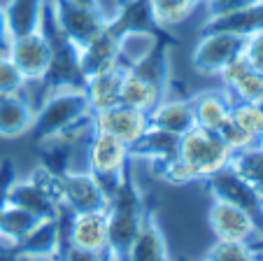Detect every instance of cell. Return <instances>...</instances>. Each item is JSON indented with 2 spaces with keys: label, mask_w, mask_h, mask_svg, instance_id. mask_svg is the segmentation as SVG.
Masks as SVG:
<instances>
[{
  "label": "cell",
  "mask_w": 263,
  "mask_h": 261,
  "mask_svg": "<svg viewBox=\"0 0 263 261\" xmlns=\"http://www.w3.org/2000/svg\"><path fill=\"white\" fill-rule=\"evenodd\" d=\"M91 119L89 100L84 89H56L47 91L42 105L37 108L33 133L37 143H56L68 131Z\"/></svg>",
  "instance_id": "obj_1"
},
{
  "label": "cell",
  "mask_w": 263,
  "mask_h": 261,
  "mask_svg": "<svg viewBox=\"0 0 263 261\" xmlns=\"http://www.w3.org/2000/svg\"><path fill=\"white\" fill-rule=\"evenodd\" d=\"M86 170L98 180L109 201L130 172V147L115 135L91 131L86 135Z\"/></svg>",
  "instance_id": "obj_2"
},
{
  "label": "cell",
  "mask_w": 263,
  "mask_h": 261,
  "mask_svg": "<svg viewBox=\"0 0 263 261\" xmlns=\"http://www.w3.org/2000/svg\"><path fill=\"white\" fill-rule=\"evenodd\" d=\"M177 156L194 170L198 182H205L214 172L229 166L231 159H233V152L226 147V143L219 138L217 131L194 126L186 133L179 135Z\"/></svg>",
  "instance_id": "obj_3"
},
{
  "label": "cell",
  "mask_w": 263,
  "mask_h": 261,
  "mask_svg": "<svg viewBox=\"0 0 263 261\" xmlns=\"http://www.w3.org/2000/svg\"><path fill=\"white\" fill-rule=\"evenodd\" d=\"M42 30H45L47 40L51 47V61L47 77L42 79L45 91L56 89H84V73L80 65V47H74L56 26V21L49 14V5H47V14L42 21Z\"/></svg>",
  "instance_id": "obj_4"
},
{
  "label": "cell",
  "mask_w": 263,
  "mask_h": 261,
  "mask_svg": "<svg viewBox=\"0 0 263 261\" xmlns=\"http://www.w3.org/2000/svg\"><path fill=\"white\" fill-rule=\"evenodd\" d=\"M47 5L61 33L80 49L107 28V19L93 5H80L72 0H47Z\"/></svg>",
  "instance_id": "obj_5"
},
{
  "label": "cell",
  "mask_w": 263,
  "mask_h": 261,
  "mask_svg": "<svg viewBox=\"0 0 263 261\" xmlns=\"http://www.w3.org/2000/svg\"><path fill=\"white\" fill-rule=\"evenodd\" d=\"M208 224L219 240L249 242L263 252V227L238 205L212 198V205L208 210Z\"/></svg>",
  "instance_id": "obj_6"
},
{
  "label": "cell",
  "mask_w": 263,
  "mask_h": 261,
  "mask_svg": "<svg viewBox=\"0 0 263 261\" xmlns=\"http://www.w3.org/2000/svg\"><path fill=\"white\" fill-rule=\"evenodd\" d=\"M245 38L226 30H200V38L191 51V68L203 77H217V73L233 56L242 51Z\"/></svg>",
  "instance_id": "obj_7"
},
{
  "label": "cell",
  "mask_w": 263,
  "mask_h": 261,
  "mask_svg": "<svg viewBox=\"0 0 263 261\" xmlns=\"http://www.w3.org/2000/svg\"><path fill=\"white\" fill-rule=\"evenodd\" d=\"M61 231L63 242L82 250L98 252L107 261V212H72L61 207Z\"/></svg>",
  "instance_id": "obj_8"
},
{
  "label": "cell",
  "mask_w": 263,
  "mask_h": 261,
  "mask_svg": "<svg viewBox=\"0 0 263 261\" xmlns=\"http://www.w3.org/2000/svg\"><path fill=\"white\" fill-rule=\"evenodd\" d=\"M61 207L77 212H107L109 201L89 170H65L61 175Z\"/></svg>",
  "instance_id": "obj_9"
},
{
  "label": "cell",
  "mask_w": 263,
  "mask_h": 261,
  "mask_svg": "<svg viewBox=\"0 0 263 261\" xmlns=\"http://www.w3.org/2000/svg\"><path fill=\"white\" fill-rule=\"evenodd\" d=\"M5 54L12 59V63L19 68V73L24 75L26 84L28 82H42L47 77L51 61V47L47 40L45 30H35L28 35H19L12 38L7 45Z\"/></svg>",
  "instance_id": "obj_10"
},
{
  "label": "cell",
  "mask_w": 263,
  "mask_h": 261,
  "mask_svg": "<svg viewBox=\"0 0 263 261\" xmlns=\"http://www.w3.org/2000/svg\"><path fill=\"white\" fill-rule=\"evenodd\" d=\"M205 184H208V194L212 198L226 201L231 205H238L240 210L249 212L263 227V196L249 182H245L231 166L214 172L212 178L205 180Z\"/></svg>",
  "instance_id": "obj_11"
},
{
  "label": "cell",
  "mask_w": 263,
  "mask_h": 261,
  "mask_svg": "<svg viewBox=\"0 0 263 261\" xmlns=\"http://www.w3.org/2000/svg\"><path fill=\"white\" fill-rule=\"evenodd\" d=\"M147 128H149V114L133 108H126V105H115L109 110L91 112V131L115 135L128 147L142 138Z\"/></svg>",
  "instance_id": "obj_12"
},
{
  "label": "cell",
  "mask_w": 263,
  "mask_h": 261,
  "mask_svg": "<svg viewBox=\"0 0 263 261\" xmlns=\"http://www.w3.org/2000/svg\"><path fill=\"white\" fill-rule=\"evenodd\" d=\"M80 65H82L84 77H93V75H100V73H115V70H126L119 61V40L109 30V26L80 49Z\"/></svg>",
  "instance_id": "obj_13"
},
{
  "label": "cell",
  "mask_w": 263,
  "mask_h": 261,
  "mask_svg": "<svg viewBox=\"0 0 263 261\" xmlns=\"http://www.w3.org/2000/svg\"><path fill=\"white\" fill-rule=\"evenodd\" d=\"M35 114H37V108L26 94V89L0 96V138L12 140L30 133Z\"/></svg>",
  "instance_id": "obj_14"
},
{
  "label": "cell",
  "mask_w": 263,
  "mask_h": 261,
  "mask_svg": "<svg viewBox=\"0 0 263 261\" xmlns=\"http://www.w3.org/2000/svg\"><path fill=\"white\" fill-rule=\"evenodd\" d=\"M149 126L165 131L173 135H182L194 128V112H191L189 96H165L149 112Z\"/></svg>",
  "instance_id": "obj_15"
},
{
  "label": "cell",
  "mask_w": 263,
  "mask_h": 261,
  "mask_svg": "<svg viewBox=\"0 0 263 261\" xmlns=\"http://www.w3.org/2000/svg\"><path fill=\"white\" fill-rule=\"evenodd\" d=\"M191 112H194V126L217 131L226 119L231 117L233 98L226 89H205L189 96Z\"/></svg>",
  "instance_id": "obj_16"
},
{
  "label": "cell",
  "mask_w": 263,
  "mask_h": 261,
  "mask_svg": "<svg viewBox=\"0 0 263 261\" xmlns=\"http://www.w3.org/2000/svg\"><path fill=\"white\" fill-rule=\"evenodd\" d=\"M63 245V231H61V219H42L35 224V229L19 242L16 256H28V259H45L54 261Z\"/></svg>",
  "instance_id": "obj_17"
},
{
  "label": "cell",
  "mask_w": 263,
  "mask_h": 261,
  "mask_svg": "<svg viewBox=\"0 0 263 261\" xmlns=\"http://www.w3.org/2000/svg\"><path fill=\"white\" fill-rule=\"evenodd\" d=\"M128 261H173L163 229H161L159 217H156L154 210H149L144 215V222L138 231V238H135L133 247H130Z\"/></svg>",
  "instance_id": "obj_18"
},
{
  "label": "cell",
  "mask_w": 263,
  "mask_h": 261,
  "mask_svg": "<svg viewBox=\"0 0 263 261\" xmlns=\"http://www.w3.org/2000/svg\"><path fill=\"white\" fill-rule=\"evenodd\" d=\"M7 203H12V205H16V207H24V210H28L30 215H35L37 219H56V217L61 215L59 203L47 196V194L28 178H24V180L16 178L14 182H12Z\"/></svg>",
  "instance_id": "obj_19"
},
{
  "label": "cell",
  "mask_w": 263,
  "mask_h": 261,
  "mask_svg": "<svg viewBox=\"0 0 263 261\" xmlns=\"http://www.w3.org/2000/svg\"><path fill=\"white\" fill-rule=\"evenodd\" d=\"M3 10H5L10 35L19 38V35H28L42 28L47 14V0H7Z\"/></svg>",
  "instance_id": "obj_20"
},
{
  "label": "cell",
  "mask_w": 263,
  "mask_h": 261,
  "mask_svg": "<svg viewBox=\"0 0 263 261\" xmlns=\"http://www.w3.org/2000/svg\"><path fill=\"white\" fill-rule=\"evenodd\" d=\"M161 98H165L159 89H156L152 82H147L144 77H140L135 70L126 68L121 73L119 79V105H126V108L140 110V112H152L156 103Z\"/></svg>",
  "instance_id": "obj_21"
},
{
  "label": "cell",
  "mask_w": 263,
  "mask_h": 261,
  "mask_svg": "<svg viewBox=\"0 0 263 261\" xmlns=\"http://www.w3.org/2000/svg\"><path fill=\"white\" fill-rule=\"evenodd\" d=\"M200 30H226V33L240 35V38H249V35L263 30V3H252L231 14L205 19Z\"/></svg>",
  "instance_id": "obj_22"
},
{
  "label": "cell",
  "mask_w": 263,
  "mask_h": 261,
  "mask_svg": "<svg viewBox=\"0 0 263 261\" xmlns=\"http://www.w3.org/2000/svg\"><path fill=\"white\" fill-rule=\"evenodd\" d=\"M179 135L165 133L159 128L149 126L138 143L130 145V159H144V161H165L177 154Z\"/></svg>",
  "instance_id": "obj_23"
},
{
  "label": "cell",
  "mask_w": 263,
  "mask_h": 261,
  "mask_svg": "<svg viewBox=\"0 0 263 261\" xmlns=\"http://www.w3.org/2000/svg\"><path fill=\"white\" fill-rule=\"evenodd\" d=\"M107 26L115 35L128 33V30H161L154 21L149 0H124V5L107 21Z\"/></svg>",
  "instance_id": "obj_24"
},
{
  "label": "cell",
  "mask_w": 263,
  "mask_h": 261,
  "mask_svg": "<svg viewBox=\"0 0 263 261\" xmlns=\"http://www.w3.org/2000/svg\"><path fill=\"white\" fill-rule=\"evenodd\" d=\"M124 70H115V73H100L93 77H86L84 82V96L89 100L91 112H100V110H109L119 105V79Z\"/></svg>",
  "instance_id": "obj_25"
},
{
  "label": "cell",
  "mask_w": 263,
  "mask_h": 261,
  "mask_svg": "<svg viewBox=\"0 0 263 261\" xmlns=\"http://www.w3.org/2000/svg\"><path fill=\"white\" fill-rule=\"evenodd\" d=\"M117 40H119L121 65L130 68V65L140 63L144 56L152 54L163 40V35H161V30H128V33L117 35Z\"/></svg>",
  "instance_id": "obj_26"
},
{
  "label": "cell",
  "mask_w": 263,
  "mask_h": 261,
  "mask_svg": "<svg viewBox=\"0 0 263 261\" xmlns=\"http://www.w3.org/2000/svg\"><path fill=\"white\" fill-rule=\"evenodd\" d=\"M203 3L205 0H149V7H152L156 26L161 30H168L189 21Z\"/></svg>",
  "instance_id": "obj_27"
},
{
  "label": "cell",
  "mask_w": 263,
  "mask_h": 261,
  "mask_svg": "<svg viewBox=\"0 0 263 261\" xmlns=\"http://www.w3.org/2000/svg\"><path fill=\"white\" fill-rule=\"evenodd\" d=\"M229 166L263 196V145L261 143L235 152Z\"/></svg>",
  "instance_id": "obj_28"
},
{
  "label": "cell",
  "mask_w": 263,
  "mask_h": 261,
  "mask_svg": "<svg viewBox=\"0 0 263 261\" xmlns=\"http://www.w3.org/2000/svg\"><path fill=\"white\" fill-rule=\"evenodd\" d=\"M37 222H42V219H37V217L30 215L24 207H16V205H12V203H7L5 212L0 217V236L12 240L19 247V242L33 231Z\"/></svg>",
  "instance_id": "obj_29"
},
{
  "label": "cell",
  "mask_w": 263,
  "mask_h": 261,
  "mask_svg": "<svg viewBox=\"0 0 263 261\" xmlns=\"http://www.w3.org/2000/svg\"><path fill=\"white\" fill-rule=\"evenodd\" d=\"M231 119H233L247 135H252L256 143L263 140V108H261V103H240V100H233V105H231Z\"/></svg>",
  "instance_id": "obj_30"
},
{
  "label": "cell",
  "mask_w": 263,
  "mask_h": 261,
  "mask_svg": "<svg viewBox=\"0 0 263 261\" xmlns=\"http://www.w3.org/2000/svg\"><path fill=\"white\" fill-rule=\"evenodd\" d=\"M263 252L258 247L249 245V242L240 240H219L208 250L205 259L208 261H256V256H261Z\"/></svg>",
  "instance_id": "obj_31"
},
{
  "label": "cell",
  "mask_w": 263,
  "mask_h": 261,
  "mask_svg": "<svg viewBox=\"0 0 263 261\" xmlns=\"http://www.w3.org/2000/svg\"><path fill=\"white\" fill-rule=\"evenodd\" d=\"M229 96L240 103H263V75L249 70L229 89Z\"/></svg>",
  "instance_id": "obj_32"
},
{
  "label": "cell",
  "mask_w": 263,
  "mask_h": 261,
  "mask_svg": "<svg viewBox=\"0 0 263 261\" xmlns=\"http://www.w3.org/2000/svg\"><path fill=\"white\" fill-rule=\"evenodd\" d=\"M21 89H26L24 75L19 73V68L12 63V59L5 51H0V96L14 94Z\"/></svg>",
  "instance_id": "obj_33"
},
{
  "label": "cell",
  "mask_w": 263,
  "mask_h": 261,
  "mask_svg": "<svg viewBox=\"0 0 263 261\" xmlns=\"http://www.w3.org/2000/svg\"><path fill=\"white\" fill-rule=\"evenodd\" d=\"M217 133H219V138L226 143V147H229L233 154L240 152V149H247V147H252V145H256V140H254L252 135L245 133L242 128H240L231 117L217 128Z\"/></svg>",
  "instance_id": "obj_34"
},
{
  "label": "cell",
  "mask_w": 263,
  "mask_h": 261,
  "mask_svg": "<svg viewBox=\"0 0 263 261\" xmlns=\"http://www.w3.org/2000/svg\"><path fill=\"white\" fill-rule=\"evenodd\" d=\"M249 70H252V65L247 63V59L242 56V51H240L238 56H233V59L229 61V63L223 65L221 70L217 73V77H219V82H221V89H226L229 91L231 86H233L235 82H238L242 75H247Z\"/></svg>",
  "instance_id": "obj_35"
},
{
  "label": "cell",
  "mask_w": 263,
  "mask_h": 261,
  "mask_svg": "<svg viewBox=\"0 0 263 261\" xmlns=\"http://www.w3.org/2000/svg\"><path fill=\"white\" fill-rule=\"evenodd\" d=\"M242 56L247 59V63L252 65V70H256V73L263 75V30L245 38Z\"/></svg>",
  "instance_id": "obj_36"
},
{
  "label": "cell",
  "mask_w": 263,
  "mask_h": 261,
  "mask_svg": "<svg viewBox=\"0 0 263 261\" xmlns=\"http://www.w3.org/2000/svg\"><path fill=\"white\" fill-rule=\"evenodd\" d=\"M256 0H205V19H212V16H223V14H231V12H238L242 7L252 5Z\"/></svg>",
  "instance_id": "obj_37"
},
{
  "label": "cell",
  "mask_w": 263,
  "mask_h": 261,
  "mask_svg": "<svg viewBox=\"0 0 263 261\" xmlns=\"http://www.w3.org/2000/svg\"><path fill=\"white\" fill-rule=\"evenodd\" d=\"M16 180V168L12 159H3L0 161V217L7 207V196H10V187Z\"/></svg>",
  "instance_id": "obj_38"
},
{
  "label": "cell",
  "mask_w": 263,
  "mask_h": 261,
  "mask_svg": "<svg viewBox=\"0 0 263 261\" xmlns=\"http://www.w3.org/2000/svg\"><path fill=\"white\" fill-rule=\"evenodd\" d=\"M54 261H105V256L98 254V252L82 250V247H74V245L63 242Z\"/></svg>",
  "instance_id": "obj_39"
},
{
  "label": "cell",
  "mask_w": 263,
  "mask_h": 261,
  "mask_svg": "<svg viewBox=\"0 0 263 261\" xmlns=\"http://www.w3.org/2000/svg\"><path fill=\"white\" fill-rule=\"evenodd\" d=\"M10 28H7V19H5V10H3V3H0V51H5L10 45Z\"/></svg>",
  "instance_id": "obj_40"
},
{
  "label": "cell",
  "mask_w": 263,
  "mask_h": 261,
  "mask_svg": "<svg viewBox=\"0 0 263 261\" xmlns=\"http://www.w3.org/2000/svg\"><path fill=\"white\" fill-rule=\"evenodd\" d=\"M72 3H80V5H93L96 7V0H72Z\"/></svg>",
  "instance_id": "obj_41"
},
{
  "label": "cell",
  "mask_w": 263,
  "mask_h": 261,
  "mask_svg": "<svg viewBox=\"0 0 263 261\" xmlns=\"http://www.w3.org/2000/svg\"><path fill=\"white\" fill-rule=\"evenodd\" d=\"M0 261H16V256H0Z\"/></svg>",
  "instance_id": "obj_42"
},
{
  "label": "cell",
  "mask_w": 263,
  "mask_h": 261,
  "mask_svg": "<svg viewBox=\"0 0 263 261\" xmlns=\"http://www.w3.org/2000/svg\"><path fill=\"white\" fill-rule=\"evenodd\" d=\"M256 261H263V254H261V256H256Z\"/></svg>",
  "instance_id": "obj_43"
},
{
  "label": "cell",
  "mask_w": 263,
  "mask_h": 261,
  "mask_svg": "<svg viewBox=\"0 0 263 261\" xmlns=\"http://www.w3.org/2000/svg\"><path fill=\"white\" fill-rule=\"evenodd\" d=\"M200 261H208V259H205V256H203V259H200Z\"/></svg>",
  "instance_id": "obj_44"
},
{
  "label": "cell",
  "mask_w": 263,
  "mask_h": 261,
  "mask_svg": "<svg viewBox=\"0 0 263 261\" xmlns=\"http://www.w3.org/2000/svg\"><path fill=\"white\" fill-rule=\"evenodd\" d=\"M256 3H263V0H256Z\"/></svg>",
  "instance_id": "obj_45"
},
{
  "label": "cell",
  "mask_w": 263,
  "mask_h": 261,
  "mask_svg": "<svg viewBox=\"0 0 263 261\" xmlns=\"http://www.w3.org/2000/svg\"><path fill=\"white\" fill-rule=\"evenodd\" d=\"M261 145H263V140H261Z\"/></svg>",
  "instance_id": "obj_46"
}]
</instances>
